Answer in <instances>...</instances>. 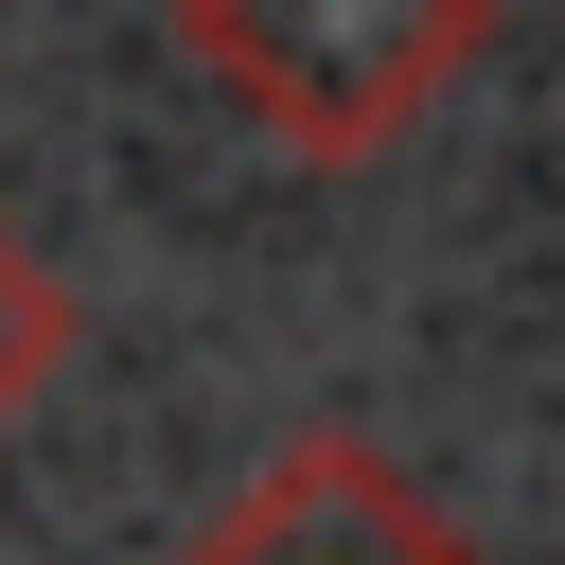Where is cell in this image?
I'll list each match as a JSON object with an SVG mask.
<instances>
[{
	"label": "cell",
	"mask_w": 565,
	"mask_h": 565,
	"mask_svg": "<svg viewBox=\"0 0 565 565\" xmlns=\"http://www.w3.org/2000/svg\"><path fill=\"white\" fill-rule=\"evenodd\" d=\"M194 53L230 71V106H265L282 141H371L441 88V53L477 35V0H177Z\"/></svg>",
	"instance_id": "cell-1"
},
{
	"label": "cell",
	"mask_w": 565,
	"mask_h": 565,
	"mask_svg": "<svg viewBox=\"0 0 565 565\" xmlns=\"http://www.w3.org/2000/svg\"><path fill=\"white\" fill-rule=\"evenodd\" d=\"M0 353H18V247H0Z\"/></svg>",
	"instance_id": "cell-2"
}]
</instances>
